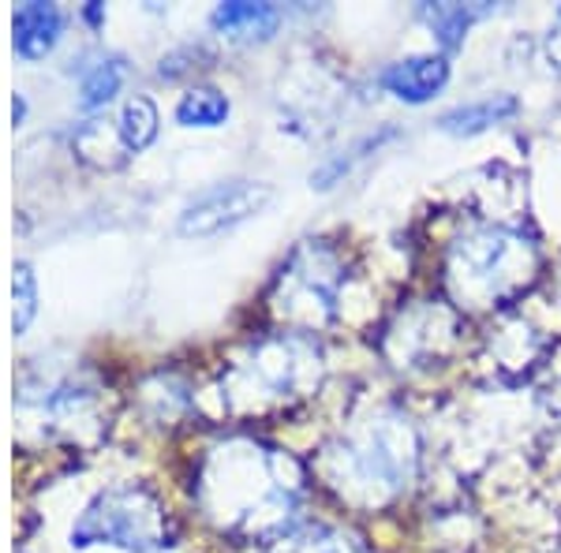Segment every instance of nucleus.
<instances>
[{"label":"nucleus","instance_id":"18","mask_svg":"<svg viewBox=\"0 0 561 553\" xmlns=\"http://www.w3.org/2000/svg\"><path fill=\"white\" fill-rule=\"evenodd\" d=\"M427 20H431V31L438 34V42L446 45V49H457L460 38H465V31H468V23L476 20V12L442 4V8H427Z\"/></svg>","mask_w":561,"mask_h":553},{"label":"nucleus","instance_id":"12","mask_svg":"<svg viewBox=\"0 0 561 553\" xmlns=\"http://www.w3.org/2000/svg\"><path fill=\"white\" fill-rule=\"evenodd\" d=\"M229 97L217 87H195L176 102V120L184 128H221L229 120Z\"/></svg>","mask_w":561,"mask_h":553},{"label":"nucleus","instance_id":"17","mask_svg":"<svg viewBox=\"0 0 561 553\" xmlns=\"http://www.w3.org/2000/svg\"><path fill=\"white\" fill-rule=\"evenodd\" d=\"M12 299H15V314H12V330L15 337L31 330L34 314H38V277H34L31 262H15L12 269Z\"/></svg>","mask_w":561,"mask_h":553},{"label":"nucleus","instance_id":"1","mask_svg":"<svg viewBox=\"0 0 561 553\" xmlns=\"http://www.w3.org/2000/svg\"><path fill=\"white\" fill-rule=\"evenodd\" d=\"M304 468L259 438H225L206 449L195 475L198 509L214 528L243 539H280L304 502Z\"/></svg>","mask_w":561,"mask_h":553},{"label":"nucleus","instance_id":"3","mask_svg":"<svg viewBox=\"0 0 561 553\" xmlns=\"http://www.w3.org/2000/svg\"><path fill=\"white\" fill-rule=\"evenodd\" d=\"M322 382V352L304 333H277L237 359L225 378V393L243 412H262L266 404L300 401Z\"/></svg>","mask_w":561,"mask_h":553},{"label":"nucleus","instance_id":"19","mask_svg":"<svg viewBox=\"0 0 561 553\" xmlns=\"http://www.w3.org/2000/svg\"><path fill=\"white\" fill-rule=\"evenodd\" d=\"M23 116H26V102H23V94H15L12 97V120L23 124Z\"/></svg>","mask_w":561,"mask_h":553},{"label":"nucleus","instance_id":"11","mask_svg":"<svg viewBox=\"0 0 561 553\" xmlns=\"http://www.w3.org/2000/svg\"><path fill=\"white\" fill-rule=\"evenodd\" d=\"M277 8L270 4H217L214 12V26L221 34H237V38H266V34H274L277 26Z\"/></svg>","mask_w":561,"mask_h":553},{"label":"nucleus","instance_id":"2","mask_svg":"<svg viewBox=\"0 0 561 553\" xmlns=\"http://www.w3.org/2000/svg\"><path fill=\"white\" fill-rule=\"evenodd\" d=\"M330 483L348 497L386 502L412 483L420 438L401 412H378L330 449Z\"/></svg>","mask_w":561,"mask_h":553},{"label":"nucleus","instance_id":"4","mask_svg":"<svg viewBox=\"0 0 561 553\" xmlns=\"http://www.w3.org/2000/svg\"><path fill=\"white\" fill-rule=\"evenodd\" d=\"M173 523L169 509L147 486H108L87 505L71 528V546H124L131 553H153L169 546Z\"/></svg>","mask_w":561,"mask_h":553},{"label":"nucleus","instance_id":"10","mask_svg":"<svg viewBox=\"0 0 561 553\" xmlns=\"http://www.w3.org/2000/svg\"><path fill=\"white\" fill-rule=\"evenodd\" d=\"M517 108H520L517 97L497 94V97H483V102L449 108L438 124H442V131H449V135H476V131H486V128H494V124L510 120V116H517Z\"/></svg>","mask_w":561,"mask_h":553},{"label":"nucleus","instance_id":"16","mask_svg":"<svg viewBox=\"0 0 561 553\" xmlns=\"http://www.w3.org/2000/svg\"><path fill=\"white\" fill-rule=\"evenodd\" d=\"M386 139H393V131H382V135H367V139H359L356 147H348V150H341V153H333L330 161H325V165L314 172L311 176V184L319 187V192H325V187H333V184H341V176H348L352 172V165H356V161H364L370 150H378L382 147Z\"/></svg>","mask_w":561,"mask_h":553},{"label":"nucleus","instance_id":"9","mask_svg":"<svg viewBox=\"0 0 561 553\" xmlns=\"http://www.w3.org/2000/svg\"><path fill=\"white\" fill-rule=\"evenodd\" d=\"M12 31H15V53H20L23 60H38L60 42V34H65V15H60L57 4L31 0V4L15 8Z\"/></svg>","mask_w":561,"mask_h":553},{"label":"nucleus","instance_id":"6","mask_svg":"<svg viewBox=\"0 0 561 553\" xmlns=\"http://www.w3.org/2000/svg\"><path fill=\"white\" fill-rule=\"evenodd\" d=\"M277 285H280V311H288V319H304L307 325H319L330 319L333 303H337L341 266L333 258V251L307 243L280 269Z\"/></svg>","mask_w":561,"mask_h":553},{"label":"nucleus","instance_id":"7","mask_svg":"<svg viewBox=\"0 0 561 553\" xmlns=\"http://www.w3.org/2000/svg\"><path fill=\"white\" fill-rule=\"evenodd\" d=\"M270 198L274 192L259 180H229V184L206 187L180 214V235H217L225 229H237V224L266 210Z\"/></svg>","mask_w":561,"mask_h":553},{"label":"nucleus","instance_id":"14","mask_svg":"<svg viewBox=\"0 0 561 553\" xmlns=\"http://www.w3.org/2000/svg\"><path fill=\"white\" fill-rule=\"evenodd\" d=\"M116 135H121L128 153H139L150 147L153 135H158V108H153L150 97H131V102L124 105L121 120H116Z\"/></svg>","mask_w":561,"mask_h":553},{"label":"nucleus","instance_id":"5","mask_svg":"<svg viewBox=\"0 0 561 553\" xmlns=\"http://www.w3.org/2000/svg\"><path fill=\"white\" fill-rule=\"evenodd\" d=\"M536 247L520 232L479 229L454 247L449 280L476 303H502L536 277Z\"/></svg>","mask_w":561,"mask_h":553},{"label":"nucleus","instance_id":"20","mask_svg":"<svg viewBox=\"0 0 561 553\" xmlns=\"http://www.w3.org/2000/svg\"><path fill=\"white\" fill-rule=\"evenodd\" d=\"M83 15H87V23H94V26H98V23H102V15H105V8H102V4H87V8H83Z\"/></svg>","mask_w":561,"mask_h":553},{"label":"nucleus","instance_id":"13","mask_svg":"<svg viewBox=\"0 0 561 553\" xmlns=\"http://www.w3.org/2000/svg\"><path fill=\"white\" fill-rule=\"evenodd\" d=\"M270 553H359V546L333 528H296L270 542Z\"/></svg>","mask_w":561,"mask_h":553},{"label":"nucleus","instance_id":"8","mask_svg":"<svg viewBox=\"0 0 561 553\" xmlns=\"http://www.w3.org/2000/svg\"><path fill=\"white\" fill-rule=\"evenodd\" d=\"M382 90H389L393 97L409 105H423L431 97H438L449 83V60L446 57H409L389 65L382 76H378Z\"/></svg>","mask_w":561,"mask_h":553},{"label":"nucleus","instance_id":"15","mask_svg":"<svg viewBox=\"0 0 561 553\" xmlns=\"http://www.w3.org/2000/svg\"><path fill=\"white\" fill-rule=\"evenodd\" d=\"M124 83V60L121 57H108V60H98L94 68L83 76V83H79V105L83 108H102L116 97V90Z\"/></svg>","mask_w":561,"mask_h":553}]
</instances>
